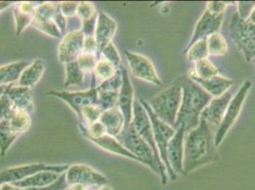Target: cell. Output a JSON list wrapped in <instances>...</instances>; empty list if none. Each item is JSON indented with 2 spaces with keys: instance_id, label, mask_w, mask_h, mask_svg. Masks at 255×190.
<instances>
[{
  "instance_id": "obj_1",
  "label": "cell",
  "mask_w": 255,
  "mask_h": 190,
  "mask_svg": "<svg viewBox=\"0 0 255 190\" xmlns=\"http://www.w3.org/2000/svg\"><path fill=\"white\" fill-rule=\"evenodd\" d=\"M214 136L215 131L202 118H200L198 127L186 132L183 160L184 175L220 159Z\"/></svg>"
},
{
  "instance_id": "obj_2",
  "label": "cell",
  "mask_w": 255,
  "mask_h": 190,
  "mask_svg": "<svg viewBox=\"0 0 255 190\" xmlns=\"http://www.w3.org/2000/svg\"><path fill=\"white\" fill-rule=\"evenodd\" d=\"M181 87L182 101L174 128L183 126L187 132L198 127L201 113L213 97L190 78L186 79Z\"/></svg>"
},
{
  "instance_id": "obj_3",
  "label": "cell",
  "mask_w": 255,
  "mask_h": 190,
  "mask_svg": "<svg viewBox=\"0 0 255 190\" xmlns=\"http://www.w3.org/2000/svg\"><path fill=\"white\" fill-rule=\"evenodd\" d=\"M182 101V87L173 84L161 91L148 102L151 110L156 116L168 124L175 127Z\"/></svg>"
},
{
  "instance_id": "obj_4",
  "label": "cell",
  "mask_w": 255,
  "mask_h": 190,
  "mask_svg": "<svg viewBox=\"0 0 255 190\" xmlns=\"http://www.w3.org/2000/svg\"><path fill=\"white\" fill-rule=\"evenodd\" d=\"M117 139L124 148L140 160L141 164L147 166L160 177L159 167L152 149L135 131L131 123L130 125L124 127Z\"/></svg>"
},
{
  "instance_id": "obj_5",
  "label": "cell",
  "mask_w": 255,
  "mask_h": 190,
  "mask_svg": "<svg viewBox=\"0 0 255 190\" xmlns=\"http://www.w3.org/2000/svg\"><path fill=\"white\" fill-rule=\"evenodd\" d=\"M131 125L134 127L135 131L149 144V147L152 149L155 159L157 161L158 167H159L160 178H161L162 185H166L169 181V177L167 174L166 168L160 159L159 152H158V149L156 148V145L154 142L152 126H151L149 114H148L146 108L141 104V102L139 100H135V99H134V103H133Z\"/></svg>"
},
{
  "instance_id": "obj_6",
  "label": "cell",
  "mask_w": 255,
  "mask_h": 190,
  "mask_svg": "<svg viewBox=\"0 0 255 190\" xmlns=\"http://www.w3.org/2000/svg\"><path fill=\"white\" fill-rule=\"evenodd\" d=\"M139 101L141 102L143 106L146 108V110L149 114V119H150V122H151V126H152L154 142H155L156 148H157L158 152H159L160 159H161L163 165L165 166L166 170H167L168 177L171 181H175L177 175L170 169V165H169L168 159H167L168 144H169L170 139L175 133V128L170 127L168 124H166L165 122L160 120L159 118L153 113V111L151 110L150 106H149V104L146 100L139 99Z\"/></svg>"
},
{
  "instance_id": "obj_7",
  "label": "cell",
  "mask_w": 255,
  "mask_h": 190,
  "mask_svg": "<svg viewBox=\"0 0 255 190\" xmlns=\"http://www.w3.org/2000/svg\"><path fill=\"white\" fill-rule=\"evenodd\" d=\"M252 86H253V82L251 80H246L244 83L241 85V87L239 88V90L237 91L235 95L233 96L229 106L227 107V111L225 113L223 120L215 131L214 141H215V146L217 148L222 144L226 135L228 134L230 129L235 124L237 118L240 115L248 94L252 89Z\"/></svg>"
},
{
  "instance_id": "obj_8",
  "label": "cell",
  "mask_w": 255,
  "mask_h": 190,
  "mask_svg": "<svg viewBox=\"0 0 255 190\" xmlns=\"http://www.w3.org/2000/svg\"><path fill=\"white\" fill-rule=\"evenodd\" d=\"M230 35L247 61L255 60V25L242 20L237 13L230 23Z\"/></svg>"
},
{
  "instance_id": "obj_9",
  "label": "cell",
  "mask_w": 255,
  "mask_h": 190,
  "mask_svg": "<svg viewBox=\"0 0 255 190\" xmlns=\"http://www.w3.org/2000/svg\"><path fill=\"white\" fill-rule=\"evenodd\" d=\"M69 166L67 165H48L44 163L28 164L18 167H12L0 171V186L3 184H14L27 179L41 171H52L58 174H63Z\"/></svg>"
},
{
  "instance_id": "obj_10",
  "label": "cell",
  "mask_w": 255,
  "mask_h": 190,
  "mask_svg": "<svg viewBox=\"0 0 255 190\" xmlns=\"http://www.w3.org/2000/svg\"><path fill=\"white\" fill-rule=\"evenodd\" d=\"M65 176L68 186L81 185L91 190L108 186L109 184V181L105 175L93 169L92 167L81 164L69 166L67 171L65 172Z\"/></svg>"
},
{
  "instance_id": "obj_11",
  "label": "cell",
  "mask_w": 255,
  "mask_h": 190,
  "mask_svg": "<svg viewBox=\"0 0 255 190\" xmlns=\"http://www.w3.org/2000/svg\"><path fill=\"white\" fill-rule=\"evenodd\" d=\"M59 3L55 2H40L34 11L32 25L40 32L48 34L56 39L63 37L62 32L54 23V15L58 10Z\"/></svg>"
},
{
  "instance_id": "obj_12",
  "label": "cell",
  "mask_w": 255,
  "mask_h": 190,
  "mask_svg": "<svg viewBox=\"0 0 255 190\" xmlns=\"http://www.w3.org/2000/svg\"><path fill=\"white\" fill-rule=\"evenodd\" d=\"M95 76H92V86L90 89L83 92H50L49 95L64 101L70 106L78 118L81 114L82 108L86 106L97 105V91Z\"/></svg>"
},
{
  "instance_id": "obj_13",
  "label": "cell",
  "mask_w": 255,
  "mask_h": 190,
  "mask_svg": "<svg viewBox=\"0 0 255 190\" xmlns=\"http://www.w3.org/2000/svg\"><path fill=\"white\" fill-rule=\"evenodd\" d=\"M128 64L130 73L140 80L151 84L161 86L162 82L153 63L143 54L126 52Z\"/></svg>"
},
{
  "instance_id": "obj_14",
  "label": "cell",
  "mask_w": 255,
  "mask_h": 190,
  "mask_svg": "<svg viewBox=\"0 0 255 190\" xmlns=\"http://www.w3.org/2000/svg\"><path fill=\"white\" fill-rule=\"evenodd\" d=\"M85 36L81 31L67 32L58 44V60L67 64L75 61L83 53Z\"/></svg>"
},
{
  "instance_id": "obj_15",
  "label": "cell",
  "mask_w": 255,
  "mask_h": 190,
  "mask_svg": "<svg viewBox=\"0 0 255 190\" xmlns=\"http://www.w3.org/2000/svg\"><path fill=\"white\" fill-rule=\"evenodd\" d=\"M223 20L224 14H213L206 10L195 25L191 40L188 44L186 50L189 49L194 43L201 39L208 38L212 34L219 32Z\"/></svg>"
},
{
  "instance_id": "obj_16",
  "label": "cell",
  "mask_w": 255,
  "mask_h": 190,
  "mask_svg": "<svg viewBox=\"0 0 255 190\" xmlns=\"http://www.w3.org/2000/svg\"><path fill=\"white\" fill-rule=\"evenodd\" d=\"M232 98V94L230 92H227L220 97L213 98L211 102L204 108L201 113V118L209 124V126L214 131H216V129L221 124L227 111V107L229 106Z\"/></svg>"
},
{
  "instance_id": "obj_17",
  "label": "cell",
  "mask_w": 255,
  "mask_h": 190,
  "mask_svg": "<svg viewBox=\"0 0 255 190\" xmlns=\"http://www.w3.org/2000/svg\"><path fill=\"white\" fill-rule=\"evenodd\" d=\"M186 128L180 126L175 128V133L170 139L167 148V159L170 168L176 175L183 174L184 160V140Z\"/></svg>"
},
{
  "instance_id": "obj_18",
  "label": "cell",
  "mask_w": 255,
  "mask_h": 190,
  "mask_svg": "<svg viewBox=\"0 0 255 190\" xmlns=\"http://www.w3.org/2000/svg\"><path fill=\"white\" fill-rule=\"evenodd\" d=\"M122 78L123 82L119 91L117 106L120 109L125 118V127L130 125L132 120V109L134 103V91L129 80L126 69L122 66Z\"/></svg>"
},
{
  "instance_id": "obj_19",
  "label": "cell",
  "mask_w": 255,
  "mask_h": 190,
  "mask_svg": "<svg viewBox=\"0 0 255 190\" xmlns=\"http://www.w3.org/2000/svg\"><path fill=\"white\" fill-rule=\"evenodd\" d=\"M117 31V21L113 19L109 14H107L106 12L99 11L95 32V38L99 49V53L107 45L113 42Z\"/></svg>"
},
{
  "instance_id": "obj_20",
  "label": "cell",
  "mask_w": 255,
  "mask_h": 190,
  "mask_svg": "<svg viewBox=\"0 0 255 190\" xmlns=\"http://www.w3.org/2000/svg\"><path fill=\"white\" fill-rule=\"evenodd\" d=\"M6 95L10 98L15 109L24 110L32 115L34 111V101L32 90L17 84L7 86Z\"/></svg>"
},
{
  "instance_id": "obj_21",
  "label": "cell",
  "mask_w": 255,
  "mask_h": 190,
  "mask_svg": "<svg viewBox=\"0 0 255 190\" xmlns=\"http://www.w3.org/2000/svg\"><path fill=\"white\" fill-rule=\"evenodd\" d=\"M189 78L196 84L199 85L213 98L220 97L221 95L226 94L234 85V81L232 79L224 77L220 74L208 79H200L195 76H189Z\"/></svg>"
},
{
  "instance_id": "obj_22",
  "label": "cell",
  "mask_w": 255,
  "mask_h": 190,
  "mask_svg": "<svg viewBox=\"0 0 255 190\" xmlns=\"http://www.w3.org/2000/svg\"><path fill=\"white\" fill-rule=\"evenodd\" d=\"M40 2H18L14 5L13 17L15 22V32L17 35L32 24L34 11Z\"/></svg>"
},
{
  "instance_id": "obj_23",
  "label": "cell",
  "mask_w": 255,
  "mask_h": 190,
  "mask_svg": "<svg viewBox=\"0 0 255 190\" xmlns=\"http://www.w3.org/2000/svg\"><path fill=\"white\" fill-rule=\"evenodd\" d=\"M99 121L105 127L107 134L113 137L117 138L125 127V118L117 106L104 111Z\"/></svg>"
},
{
  "instance_id": "obj_24",
  "label": "cell",
  "mask_w": 255,
  "mask_h": 190,
  "mask_svg": "<svg viewBox=\"0 0 255 190\" xmlns=\"http://www.w3.org/2000/svg\"><path fill=\"white\" fill-rule=\"evenodd\" d=\"M45 68L46 65L42 59H36L32 61L22 72L16 84L32 90L42 78L43 74L45 73Z\"/></svg>"
},
{
  "instance_id": "obj_25",
  "label": "cell",
  "mask_w": 255,
  "mask_h": 190,
  "mask_svg": "<svg viewBox=\"0 0 255 190\" xmlns=\"http://www.w3.org/2000/svg\"><path fill=\"white\" fill-rule=\"evenodd\" d=\"M61 174L52 172V171H41L38 172L27 179L23 180L20 182H16L12 184L13 186L20 188L23 190L27 189H34V188H43L53 185L56 182Z\"/></svg>"
},
{
  "instance_id": "obj_26",
  "label": "cell",
  "mask_w": 255,
  "mask_h": 190,
  "mask_svg": "<svg viewBox=\"0 0 255 190\" xmlns=\"http://www.w3.org/2000/svg\"><path fill=\"white\" fill-rule=\"evenodd\" d=\"M90 141L92 143L96 144L97 147L102 148L103 150L108 151L110 153L120 155V156H123V157H126V158L131 159L133 161H136V162L140 163V160L137 157H135L133 154H131L128 149L124 148L118 142V140L116 137H113V136H110V135L106 134L102 137L98 138V139H92Z\"/></svg>"
},
{
  "instance_id": "obj_27",
  "label": "cell",
  "mask_w": 255,
  "mask_h": 190,
  "mask_svg": "<svg viewBox=\"0 0 255 190\" xmlns=\"http://www.w3.org/2000/svg\"><path fill=\"white\" fill-rule=\"evenodd\" d=\"M27 61H17L0 67V87L17 83L22 72L29 65Z\"/></svg>"
},
{
  "instance_id": "obj_28",
  "label": "cell",
  "mask_w": 255,
  "mask_h": 190,
  "mask_svg": "<svg viewBox=\"0 0 255 190\" xmlns=\"http://www.w3.org/2000/svg\"><path fill=\"white\" fill-rule=\"evenodd\" d=\"M20 135L16 133L10 125L9 120L0 122V156L4 157L11 145Z\"/></svg>"
},
{
  "instance_id": "obj_29",
  "label": "cell",
  "mask_w": 255,
  "mask_h": 190,
  "mask_svg": "<svg viewBox=\"0 0 255 190\" xmlns=\"http://www.w3.org/2000/svg\"><path fill=\"white\" fill-rule=\"evenodd\" d=\"M65 82L64 87L68 88L71 86H82L85 80V73L79 67L77 61H72L65 64Z\"/></svg>"
},
{
  "instance_id": "obj_30",
  "label": "cell",
  "mask_w": 255,
  "mask_h": 190,
  "mask_svg": "<svg viewBox=\"0 0 255 190\" xmlns=\"http://www.w3.org/2000/svg\"><path fill=\"white\" fill-rule=\"evenodd\" d=\"M118 70L119 69H117L114 64L111 63L110 61L107 60L106 58L100 55V57L97 60L95 71L93 73V75L96 78V84H97V81H99V84H100L101 82H104L106 80L113 78L117 74Z\"/></svg>"
},
{
  "instance_id": "obj_31",
  "label": "cell",
  "mask_w": 255,
  "mask_h": 190,
  "mask_svg": "<svg viewBox=\"0 0 255 190\" xmlns=\"http://www.w3.org/2000/svg\"><path fill=\"white\" fill-rule=\"evenodd\" d=\"M189 76H195L200 79H208L219 74L218 69L215 65L207 59H203L194 63V68L188 72Z\"/></svg>"
},
{
  "instance_id": "obj_32",
  "label": "cell",
  "mask_w": 255,
  "mask_h": 190,
  "mask_svg": "<svg viewBox=\"0 0 255 190\" xmlns=\"http://www.w3.org/2000/svg\"><path fill=\"white\" fill-rule=\"evenodd\" d=\"M9 122L12 129L16 133L21 135L23 133L27 132L32 126V116L30 113L24 110L15 109Z\"/></svg>"
},
{
  "instance_id": "obj_33",
  "label": "cell",
  "mask_w": 255,
  "mask_h": 190,
  "mask_svg": "<svg viewBox=\"0 0 255 190\" xmlns=\"http://www.w3.org/2000/svg\"><path fill=\"white\" fill-rule=\"evenodd\" d=\"M209 54L213 56H222L228 53L229 45L220 32L212 34L207 38Z\"/></svg>"
},
{
  "instance_id": "obj_34",
  "label": "cell",
  "mask_w": 255,
  "mask_h": 190,
  "mask_svg": "<svg viewBox=\"0 0 255 190\" xmlns=\"http://www.w3.org/2000/svg\"><path fill=\"white\" fill-rule=\"evenodd\" d=\"M187 53V59L190 62H197L203 59H207L209 57V50L207 38L201 39L196 43H194L189 49L186 50Z\"/></svg>"
},
{
  "instance_id": "obj_35",
  "label": "cell",
  "mask_w": 255,
  "mask_h": 190,
  "mask_svg": "<svg viewBox=\"0 0 255 190\" xmlns=\"http://www.w3.org/2000/svg\"><path fill=\"white\" fill-rule=\"evenodd\" d=\"M103 112L104 111L97 105L86 106L82 108L79 119L81 120L82 125L88 126L90 124H93L95 122L99 121V119H100V117H101Z\"/></svg>"
},
{
  "instance_id": "obj_36",
  "label": "cell",
  "mask_w": 255,
  "mask_h": 190,
  "mask_svg": "<svg viewBox=\"0 0 255 190\" xmlns=\"http://www.w3.org/2000/svg\"><path fill=\"white\" fill-rule=\"evenodd\" d=\"M80 128H81L82 134L88 140L98 139V138L102 137L107 134L105 127L103 126V124L100 121H97V122L90 124L88 126L80 124Z\"/></svg>"
},
{
  "instance_id": "obj_37",
  "label": "cell",
  "mask_w": 255,
  "mask_h": 190,
  "mask_svg": "<svg viewBox=\"0 0 255 190\" xmlns=\"http://www.w3.org/2000/svg\"><path fill=\"white\" fill-rule=\"evenodd\" d=\"M99 57L96 53H82L77 57L76 61L85 74H93Z\"/></svg>"
},
{
  "instance_id": "obj_38",
  "label": "cell",
  "mask_w": 255,
  "mask_h": 190,
  "mask_svg": "<svg viewBox=\"0 0 255 190\" xmlns=\"http://www.w3.org/2000/svg\"><path fill=\"white\" fill-rule=\"evenodd\" d=\"M14 110L15 107L12 105L8 95L4 92V94L0 97V122L4 120H10Z\"/></svg>"
},
{
  "instance_id": "obj_39",
  "label": "cell",
  "mask_w": 255,
  "mask_h": 190,
  "mask_svg": "<svg viewBox=\"0 0 255 190\" xmlns=\"http://www.w3.org/2000/svg\"><path fill=\"white\" fill-rule=\"evenodd\" d=\"M100 55L106 58L108 61L114 64L117 69L121 67V57L114 43H110L100 52Z\"/></svg>"
},
{
  "instance_id": "obj_40",
  "label": "cell",
  "mask_w": 255,
  "mask_h": 190,
  "mask_svg": "<svg viewBox=\"0 0 255 190\" xmlns=\"http://www.w3.org/2000/svg\"><path fill=\"white\" fill-rule=\"evenodd\" d=\"M96 13H98L96 11V6L92 2H79L78 8H77V12L76 15L81 19V20H86L89 19L93 16H95Z\"/></svg>"
},
{
  "instance_id": "obj_41",
  "label": "cell",
  "mask_w": 255,
  "mask_h": 190,
  "mask_svg": "<svg viewBox=\"0 0 255 190\" xmlns=\"http://www.w3.org/2000/svg\"><path fill=\"white\" fill-rule=\"evenodd\" d=\"M255 1H239L237 2V15L242 20H248L255 10Z\"/></svg>"
},
{
  "instance_id": "obj_42",
  "label": "cell",
  "mask_w": 255,
  "mask_h": 190,
  "mask_svg": "<svg viewBox=\"0 0 255 190\" xmlns=\"http://www.w3.org/2000/svg\"><path fill=\"white\" fill-rule=\"evenodd\" d=\"M78 5H79V2L64 1L59 3V9L63 13L64 16H66L67 18H70L76 15Z\"/></svg>"
},
{
  "instance_id": "obj_43",
  "label": "cell",
  "mask_w": 255,
  "mask_h": 190,
  "mask_svg": "<svg viewBox=\"0 0 255 190\" xmlns=\"http://www.w3.org/2000/svg\"><path fill=\"white\" fill-rule=\"evenodd\" d=\"M97 17H98V13H96L95 16H93L89 19L82 20L81 32H83L84 36H95Z\"/></svg>"
},
{
  "instance_id": "obj_44",
  "label": "cell",
  "mask_w": 255,
  "mask_h": 190,
  "mask_svg": "<svg viewBox=\"0 0 255 190\" xmlns=\"http://www.w3.org/2000/svg\"><path fill=\"white\" fill-rule=\"evenodd\" d=\"M230 4L231 2L225 1H209L207 3V11L213 14H224V11Z\"/></svg>"
},
{
  "instance_id": "obj_45",
  "label": "cell",
  "mask_w": 255,
  "mask_h": 190,
  "mask_svg": "<svg viewBox=\"0 0 255 190\" xmlns=\"http://www.w3.org/2000/svg\"><path fill=\"white\" fill-rule=\"evenodd\" d=\"M68 184L66 182V176L65 173L61 174L59 176L58 180L54 182L53 185L48 186V187H43V188H34V189H27L24 190H67L68 189Z\"/></svg>"
},
{
  "instance_id": "obj_46",
  "label": "cell",
  "mask_w": 255,
  "mask_h": 190,
  "mask_svg": "<svg viewBox=\"0 0 255 190\" xmlns=\"http://www.w3.org/2000/svg\"><path fill=\"white\" fill-rule=\"evenodd\" d=\"M83 53H96L100 56L99 49H98L95 36H85L84 45H83Z\"/></svg>"
},
{
  "instance_id": "obj_47",
  "label": "cell",
  "mask_w": 255,
  "mask_h": 190,
  "mask_svg": "<svg viewBox=\"0 0 255 190\" xmlns=\"http://www.w3.org/2000/svg\"><path fill=\"white\" fill-rule=\"evenodd\" d=\"M81 28H82V20L77 15H75V16L70 17V18H67L66 33L67 32L81 31Z\"/></svg>"
},
{
  "instance_id": "obj_48",
  "label": "cell",
  "mask_w": 255,
  "mask_h": 190,
  "mask_svg": "<svg viewBox=\"0 0 255 190\" xmlns=\"http://www.w3.org/2000/svg\"><path fill=\"white\" fill-rule=\"evenodd\" d=\"M54 23L56 24V26L58 27V29L60 30V32H62V34H66V29H67V17L64 16L63 13L60 11L59 7L58 10L56 11L55 15H54Z\"/></svg>"
},
{
  "instance_id": "obj_49",
  "label": "cell",
  "mask_w": 255,
  "mask_h": 190,
  "mask_svg": "<svg viewBox=\"0 0 255 190\" xmlns=\"http://www.w3.org/2000/svg\"><path fill=\"white\" fill-rule=\"evenodd\" d=\"M0 190H24L20 188L13 186L12 184H3L0 186Z\"/></svg>"
},
{
  "instance_id": "obj_50",
  "label": "cell",
  "mask_w": 255,
  "mask_h": 190,
  "mask_svg": "<svg viewBox=\"0 0 255 190\" xmlns=\"http://www.w3.org/2000/svg\"><path fill=\"white\" fill-rule=\"evenodd\" d=\"M12 4H13V2H11V1H0V12H2L4 10L11 7Z\"/></svg>"
},
{
  "instance_id": "obj_51",
  "label": "cell",
  "mask_w": 255,
  "mask_h": 190,
  "mask_svg": "<svg viewBox=\"0 0 255 190\" xmlns=\"http://www.w3.org/2000/svg\"><path fill=\"white\" fill-rule=\"evenodd\" d=\"M67 190H92L87 187L81 186V185H73V186H69Z\"/></svg>"
},
{
  "instance_id": "obj_52",
  "label": "cell",
  "mask_w": 255,
  "mask_h": 190,
  "mask_svg": "<svg viewBox=\"0 0 255 190\" xmlns=\"http://www.w3.org/2000/svg\"><path fill=\"white\" fill-rule=\"evenodd\" d=\"M246 21L249 22L251 24H255V10L252 12V14L250 15V17L248 18V20H246Z\"/></svg>"
},
{
  "instance_id": "obj_53",
  "label": "cell",
  "mask_w": 255,
  "mask_h": 190,
  "mask_svg": "<svg viewBox=\"0 0 255 190\" xmlns=\"http://www.w3.org/2000/svg\"><path fill=\"white\" fill-rule=\"evenodd\" d=\"M92 190H113L109 186H103V187H100V188H96Z\"/></svg>"
},
{
  "instance_id": "obj_54",
  "label": "cell",
  "mask_w": 255,
  "mask_h": 190,
  "mask_svg": "<svg viewBox=\"0 0 255 190\" xmlns=\"http://www.w3.org/2000/svg\"><path fill=\"white\" fill-rule=\"evenodd\" d=\"M6 88H7V87H5V86H2V87H0V97H1V95L4 94V92H5Z\"/></svg>"
},
{
  "instance_id": "obj_55",
  "label": "cell",
  "mask_w": 255,
  "mask_h": 190,
  "mask_svg": "<svg viewBox=\"0 0 255 190\" xmlns=\"http://www.w3.org/2000/svg\"><path fill=\"white\" fill-rule=\"evenodd\" d=\"M254 62H255V61H254Z\"/></svg>"
}]
</instances>
